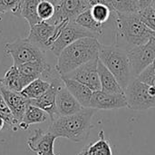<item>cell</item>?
I'll return each mask as SVG.
<instances>
[{
	"label": "cell",
	"mask_w": 155,
	"mask_h": 155,
	"mask_svg": "<svg viewBox=\"0 0 155 155\" xmlns=\"http://www.w3.org/2000/svg\"><path fill=\"white\" fill-rule=\"evenodd\" d=\"M56 109L59 116H68L84 109L75 97L65 87L64 82L60 85L56 95Z\"/></svg>",
	"instance_id": "obj_15"
},
{
	"label": "cell",
	"mask_w": 155,
	"mask_h": 155,
	"mask_svg": "<svg viewBox=\"0 0 155 155\" xmlns=\"http://www.w3.org/2000/svg\"><path fill=\"white\" fill-rule=\"evenodd\" d=\"M114 27V45L128 51L129 49L147 43L154 36V32L141 20L139 13L117 14L113 15Z\"/></svg>",
	"instance_id": "obj_1"
},
{
	"label": "cell",
	"mask_w": 155,
	"mask_h": 155,
	"mask_svg": "<svg viewBox=\"0 0 155 155\" xmlns=\"http://www.w3.org/2000/svg\"><path fill=\"white\" fill-rule=\"evenodd\" d=\"M40 0H24L21 7V16L24 17L30 27L40 23L42 20L37 15V5Z\"/></svg>",
	"instance_id": "obj_23"
},
{
	"label": "cell",
	"mask_w": 155,
	"mask_h": 155,
	"mask_svg": "<svg viewBox=\"0 0 155 155\" xmlns=\"http://www.w3.org/2000/svg\"><path fill=\"white\" fill-rule=\"evenodd\" d=\"M74 22L77 25H81L82 27L94 33L97 37L103 35L104 30L105 29V27H107L109 25H103V24H100L97 21H95L90 12V9H88L85 12L79 15L76 17V19L74 20Z\"/></svg>",
	"instance_id": "obj_20"
},
{
	"label": "cell",
	"mask_w": 155,
	"mask_h": 155,
	"mask_svg": "<svg viewBox=\"0 0 155 155\" xmlns=\"http://www.w3.org/2000/svg\"><path fill=\"white\" fill-rule=\"evenodd\" d=\"M0 14H4V12H3V10L1 8H0Z\"/></svg>",
	"instance_id": "obj_36"
},
{
	"label": "cell",
	"mask_w": 155,
	"mask_h": 155,
	"mask_svg": "<svg viewBox=\"0 0 155 155\" xmlns=\"http://www.w3.org/2000/svg\"><path fill=\"white\" fill-rule=\"evenodd\" d=\"M97 69L102 91L109 94H124V90L122 88L115 76L99 59L97 64Z\"/></svg>",
	"instance_id": "obj_18"
},
{
	"label": "cell",
	"mask_w": 155,
	"mask_h": 155,
	"mask_svg": "<svg viewBox=\"0 0 155 155\" xmlns=\"http://www.w3.org/2000/svg\"><path fill=\"white\" fill-rule=\"evenodd\" d=\"M0 94L5 99L6 104L14 114L15 118L20 124L23 116L25 113L27 106L29 105V99L25 98L21 92L11 91L0 84Z\"/></svg>",
	"instance_id": "obj_16"
},
{
	"label": "cell",
	"mask_w": 155,
	"mask_h": 155,
	"mask_svg": "<svg viewBox=\"0 0 155 155\" xmlns=\"http://www.w3.org/2000/svg\"><path fill=\"white\" fill-rule=\"evenodd\" d=\"M151 5L153 6V10H154V12H155V1L153 3V4H152V5Z\"/></svg>",
	"instance_id": "obj_35"
},
{
	"label": "cell",
	"mask_w": 155,
	"mask_h": 155,
	"mask_svg": "<svg viewBox=\"0 0 155 155\" xmlns=\"http://www.w3.org/2000/svg\"><path fill=\"white\" fill-rule=\"evenodd\" d=\"M99 60L115 76L124 90L133 79L127 56V51L115 45H102L99 50Z\"/></svg>",
	"instance_id": "obj_4"
},
{
	"label": "cell",
	"mask_w": 155,
	"mask_h": 155,
	"mask_svg": "<svg viewBox=\"0 0 155 155\" xmlns=\"http://www.w3.org/2000/svg\"><path fill=\"white\" fill-rule=\"evenodd\" d=\"M88 3H89L90 6H93L95 5H105L110 7L109 0H88Z\"/></svg>",
	"instance_id": "obj_31"
},
{
	"label": "cell",
	"mask_w": 155,
	"mask_h": 155,
	"mask_svg": "<svg viewBox=\"0 0 155 155\" xmlns=\"http://www.w3.org/2000/svg\"><path fill=\"white\" fill-rule=\"evenodd\" d=\"M69 22L66 21L55 25L48 21H41L30 27L29 35L26 38L40 48L50 50L51 46L59 36L62 29Z\"/></svg>",
	"instance_id": "obj_7"
},
{
	"label": "cell",
	"mask_w": 155,
	"mask_h": 155,
	"mask_svg": "<svg viewBox=\"0 0 155 155\" xmlns=\"http://www.w3.org/2000/svg\"><path fill=\"white\" fill-rule=\"evenodd\" d=\"M0 116L5 120L6 124H8L9 126L13 128L14 131H16L18 129L19 124L15 118L14 114H12L11 110L9 109L8 105L6 104L1 94H0Z\"/></svg>",
	"instance_id": "obj_27"
},
{
	"label": "cell",
	"mask_w": 155,
	"mask_h": 155,
	"mask_svg": "<svg viewBox=\"0 0 155 155\" xmlns=\"http://www.w3.org/2000/svg\"><path fill=\"white\" fill-rule=\"evenodd\" d=\"M102 44L95 37H84L66 46L57 56L55 70L64 76L79 66L99 58Z\"/></svg>",
	"instance_id": "obj_2"
},
{
	"label": "cell",
	"mask_w": 155,
	"mask_h": 155,
	"mask_svg": "<svg viewBox=\"0 0 155 155\" xmlns=\"http://www.w3.org/2000/svg\"><path fill=\"white\" fill-rule=\"evenodd\" d=\"M152 64H153V66H154V67H155V59H154V61H153V63Z\"/></svg>",
	"instance_id": "obj_37"
},
{
	"label": "cell",
	"mask_w": 155,
	"mask_h": 155,
	"mask_svg": "<svg viewBox=\"0 0 155 155\" xmlns=\"http://www.w3.org/2000/svg\"><path fill=\"white\" fill-rule=\"evenodd\" d=\"M87 155H113L110 143L105 139L104 131H100L99 139L85 146Z\"/></svg>",
	"instance_id": "obj_24"
},
{
	"label": "cell",
	"mask_w": 155,
	"mask_h": 155,
	"mask_svg": "<svg viewBox=\"0 0 155 155\" xmlns=\"http://www.w3.org/2000/svg\"><path fill=\"white\" fill-rule=\"evenodd\" d=\"M56 138L49 131L45 132L41 129H36L27 139V146L36 155H59L54 153V148Z\"/></svg>",
	"instance_id": "obj_14"
},
{
	"label": "cell",
	"mask_w": 155,
	"mask_h": 155,
	"mask_svg": "<svg viewBox=\"0 0 155 155\" xmlns=\"http://www.w3.org/2000/svg\"><path fill=\"white\" fill-rule=\"evenodd\" d=\"M48 116L49 115L42 109L29 104L25 110L22 121L18 124V129L27 130L31 124L45 123L47 120Z\"/></svg>",
	"instance_id": "obj_19"
},
{
	"label": "cell",
	"mask_w": 155,
	"mask_h": 155,
	"mask_svg": "<svg viewBox=\"0 0 155 155\" xmlns=\"http://www.w3.org/2000/svg\"><path fill=\"white\" fill-rule=\"evenodd\" d=\"M139 6H140V10L144 9L146 7H148L149 5H151L155 0H137Z\"/></svg>",
	"instance_id": "obj_32"
},
{
	"label": "cell",
	"mask_w": 155,
	"mask_h": 155,
	"mask_svg": "<svg viewBox=\"0 0 155 155\" xmlns=\"http://www.w3.org/2000/svg\"><path fill=\"white\" fill-rule=\"evenodd\" d=\"M5 52L13 60V64L19 66L31 62H45V50L30 42L27 38H17L5 45Z\"/></svg>",
	"instance_id": "obj_5"
},
{
	"label": "cell",
	"mask_w": 155,
	"mask_h": 155,
	"mask_svg": "<svg viewBox=\"0 0 155 155\" xmlns=\"http://www.w3.org/2000/svg\"><path fill=\"white\" fill-rule=\"evenodd\" d=\"M127 56L133 77H137L155 59V37L147 43L137 45L127 51Z\"/></svg>",
	"instance_id": "obj_8"
},
{
	"label": "cell",
	"mask_w": 155,
	"mask_h": 155,
	"mask_svg": "<svg viewBox=\"0 0 155 155\" xmlns=\"http://www.w3.org/2000/svg\"><path fill=\"white\" fill-rule=\"evenodd\" d=\"M0 84L15 92H21L24 89L22 79H21L20 73L18 71L17 66L13 64L5 72L4 77L0 79Z\"/></svg>",
	"instance_id": "obj_21"
},
{
	"label": "cell",
	"mask_w": 155,
	"mask_h": 155,
	"mask_svg": "<svg viewBox=\"0 0 155 155\" xmlns=\"http://www.w3.org/2000/svg\"><path fill=\"white\" fill-rule=\"evenodd\" d=\"M139 15L141 17V20L144 23V25L155 32V12L153 6L149 5L148 7L140 10Z\"/></svg>",
	"instance_id": "obj_29"
},
{
	"label": "cell",
	"mask_w": 155,
	"mask_h": 155,
	"mask_svg": "<svg viewBox=\"0 0 155 155\" xmlns=\"http://www.w3.org/2000/svg\"><path fill=\"white\" fill-rule=\"evenodd\" d=\"M50 82L42 78H37L28 84L22 91L21 94L27 99H36L43 95L50 87Z\"/></svg>",
	"instance_id": "obj_22"
},
{
	"label": "cell",
	"mask_w": 155,
	"mask_h": 155,
	"mask_svg": "<svg viewBox=\"0 0 155 155\" xmlns=\"http://www.w3.org/2000/svg\"><path fill=\"white\" fill-rule=\"evenodd\" d=\"M110 7L117 14L139 13L140 6L137 0H109Z\"/></svg>",
	"instance_id": "obj_25"
},
{
	"label": "cell",
	"mask_w": 155,
	"mask_h": 155,
	"mask_svg": "<svg viewBox=\"0 0 155 155\" xmlns=\"http://www.w3.org/2000/svg\"><path fill=\"white\" fill-rule=\"evenodd\" d=\"M61 78L65 87L75 97V99L81 104V105L84 108H89L94 91H92L89 87H87L86 85H84V84L78 81L63 77V76H61Z\"/></svg>",
	"instance_id": "obj_17"
},
{
	"label": "cell",
	"mask_w": 155,
	"mask_h": 155,
	"mask_svg": "<svg viewBox=\"0 0 155 155\" xmlns=\"http://www.w3.org/2000/svg\"><path fill=\"white\" fill-rule=\"evenodd\" d=\"M128 108L146 111L155 108V87L134 77L124 90Z\"/></svg>",
	"instance_id": "obj_6"
},
{
	"label": "cell",
	"mask_w": 155,
	"mask_h": 155,
	"mask_svg": "<svg viewBox=\"0 0 155 155\" xmlns=\"http://www.w3.org/2000/svg\"><path fill=\"white\" fill-rule=\"evenodd\" d=\"M128 107L124 94H109L100 91L93 92L89 108L94 110H113Z\"/></svg>",
	"instance_id": "obj_13"
},
{
	"label": "cell",
	"mask_w": 155,
	"mask_h": 155,
	"mask_svg": "<svg viewBox=\"0 0 155 155\" xmlns=\"http://www.w3.org/2000/svg\"><path fill=\"white\" fill-rule=\"evenodd\" d=\"M94 114V109L84 108L72 115L59 116L52 122L48 131L57 138L62 137L73 143H80L87 140L91 130L94 128L92 122Z\"/></svg>",
	"instance_id": "obj_3"
},
{
	"label": "cell",
	"mask_w": 155,
	"mask_h": 155,
	"mask_svg": "<svg viewBox=\"0 0 155 155\" xmlns=\"http://www.w3.org/2000/svg\"><path fill=\"white\" fill-rule=\"evenodd\" d=\"M63 84L61 76H57L51 81L48 90L40 97L29 100V104L36 106L45 111L53 122L58 117L56 109V95L60 85Z\"/></svg>",
	"instance_id": "obj_12"
},
{
	"label": "cell",
	"mask_w": 155,
	"mask_h": 155,
	"mask_svg": "<svg viewBox=\"0 0 155 155\" xmlns=\"http://www.w3.org/2000/svg\"><path fill=\"white\" fill-rule=\"evenodd\" d=\"M24 0H3L4 5L7 11L12 12L15 15L21 16V7Z\"/></svg>",
	"instance_id": "obj_30"
},
{
	"label": "cell",
	"mask_w": 155,
	"mask_h": 155,
	"mask_svg": "<svg viewBox=\"0 0 155 155\" xmlns=\"http://www.w3.org/2000/svg\"><path fill=\"white\" fill-rule=\"evenodd\" d=\"M6 124H5V120L0 116V131H2L3 130V128L5 127V125Z\"/></svg>",
	"instance_id": "obj_34"
},
{
	"label": "cell",
	"mask_w": 155,
	"mask_h": 155,
	"mask_svg": "<svg viewBox=\"0 0 155 155\" xmlns=\"http://www.w3.org/2000/svg\"><path fill=\"white\" fill-rule=\"evenodd\" d=\"M45 1H48V2H50V3H52L54 5H60V3L62 2V0H45Z\"/></svg>",
	"instance_id": "obj_33"
},
{
	"label": "cell",
	"mask_w": 155,
	"mask_h": 155,
	"mask_svg": "<svg viewBox=\"0 0 155 155\" xmlns=\"http://www.w3.org/2000/svg\"><path fill=\"white\" fill-rule=\"evenodd\" d=\"M90 7L88 0H62L60 5L55 6V13L48 22L55 25L66 21L74 22L79 15Z\"/></svg>",
	"instance_id": "obj_10"
},
{
	"label": "cell",
	"mask_w": 155,
	"mask_h": 155,
	"mask_svg": "<svg viewBox=\"0 0 155 155\" xmlns=\"http://www.w3.org/2000/svg\"><path fill=\"white\" fill-rule=\"evenodd\" d=\"M90 12L94 20L98 23L103 25L113 24V15L115 12L109 6L105 5H95L90 7Z\"/></svg>",
	"instance_id": "obj_26"
},
{
	"label": "cell",
	"mask_w": 155,
	"mask_h": 155,
	"mask_svg": "<svg viewBox=\"0 0 155 155\" xmlns=\"http://www.w3.org/2000/svg\"><path fill=\"white\" fill-rule=\"evenodd\" d=\"M99 59V58H98ZM98 59L92 60L73 72L69 73L68 74L63 76L66 78H70L75 81H78L87 87H89L92 91H100L101 90V83L100 78L98 74V69H97V64Z\"/></svg>",
	"instance_id": "obj_11"
},
{
	"label": "cell",
	"mask_w": 155,
	"mask_h": 155,
	"mask_svg": "<svg viewBox=\"0 0 155 155\" xmlns=\"http://www.w3.org/2000/svg\"><path fill=\"white\" fill-rule=\"evenodd\" d=\"M154 37H155V32H154Z\"/></svg>",
	"instance_id": "obj_38"
},
{
	"label": "cell",
	"mask_w": 155,
	"mask_h": 155,
	"mask_svg": "<svg viewBox=\"0 0 155 155\" xmlns=\"http://www.w3.org/2000/svg\"><path fill=\"white\" fill-rule=\"evenodd\" d=\"M84 37H95L98 38L91 31L82 27L75 22H69L61 31L59 36L54 41L50 50L54 55L58 56L61 52L69 45L75 42L76 40Z\"/></svg>",
	"instance_id": "obj_9"
},
{
	"label": "cell",
	"mask_w": 155,
	"mask_h": 155,
	"mask_svg": "<svg viewBox=\"0 0 155 155\" xmlns=\"http://www.w3.org/2000/svg\"><path fill=\"white\" fill-rule=\"evenodd\" d=\"M55 13V5L52 3L40 0L37 5V15L42 21H49Z\"/></svg>",
	"instance_id": "obj_28"
}]
</instances>
